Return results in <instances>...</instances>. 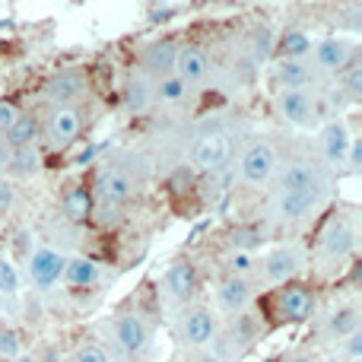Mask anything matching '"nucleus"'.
I'll list each match as a JSON object with an SVG mask.
<instances>
[{
    "mask_svg": "<svg viewBox=\"0 0 362 362\" xmlns=\"http://www.w3.org/2000/svg\"><path fill=\"white\" fill-rule=\"evenodd\" d=\"M102 223H115V219H118V206L115 204H102Z\"/></svg>",
    "mask_w": 362,
    "mask_h": 362,
    "instance_id": "a19ab883",
    "label": "nucleus"
},
{
    "mask_svg": "<svg viewBox=\"0 0 362 362\" xmlns=\"http://www.w3.org/2000/svg\"><path fill=\"white\" fill-rule=\"evenodd\" d=\"M274 315L286 325L308 321L315 315V293L305 283H283V289H276L274 296Z\"/></svg>",
    "mask_w": 362,
    "mask_h": 362,
    "instance_id": "f257e3e1",
    "label": "nucleus"
},
{
    "mask_svg": "<svg viewBox=\"0 0 362 362\" xmlns=\"http://www.w3.org/2000/svg\"><path fill=\"white\" fill-rule=\"evenodd\" d=\"M13 200H16V191H13V185H6V181H0V213H6L13 206Z\"/></svg>",
    "mask_w": 362,
    "mask_h": 362,
    "instance_id": "e433bc0d",
    "label": "nucleus"
},
{
    "mask_svg": "<svg viewBox=\"0 0 362 362\" xmlns=\"http://www.w3.org/2000/svg\"><path fill=\"white\" fill-rule=\"evenodd\" d=\"M276 83H280L283 89H302V93H305L315 83V70L308 67L305 61H289V57H283V61L276 64Z\"/></svg>",
    "mask_w": 362,
    "mask_h": 362,
    "instance_id": "6ab92c4d",
    "label": "nucleus"
},
{
    "mask_svg": "<svg viewBox=\"0 0 362 362\" xmlns=\"http://www.w3.org/2000/svg\"><path fill=\"white\" fill-rule=\"evenodd\" d=\"M169 185H172V191H175V194H181V191H187V185H191V172L178 169V172H175V175H172V181H169Z\"/></svg>",
    "mask_w": 362,
    "mask_h": 362,
    "instance_id": "4c0bfd02",
    "label": "nucleus"
},
{
    "mask_svg": "<svg viewBox=\"0 0 362 362\" xmlns=\"http://www.w3.org/2000/svg\"><path fill=\"white\" fill-rule=\"evenodd\" d=\"M86 93V76L80 70H61L45 83V99L51 105H74V99Z\"/></svg>",
    "mask_w": 362,
    "mask_h": 362,
    "instance_id": "0eeeda50",
    "label": "nucleus"
},
{
    "mask_svg": "<svg viewBox=\"0 0 362 362\" xmlns=\"http://www.w3.org/2000/svg\"><path fill=\"white\" fill-rule=\"evenodd\" d=\"M229 267H232V274L235 276H245V274L255 270V257H251L248 251H235V255L229 257Z\"/></svg>",
    "mask_w": 362,
    "mask_h": 362,
    "instance_id": "72a5a7b5",
    "label": "nucleus"
},
{
    "mask_svg": "<svg viewBox=\"0 0 362 362\" xmlns=\"http://www.w3.org/2000/svg\"><path fill=\"white\" fill-rule=\"evenodd\" d=\"M344 93L346 99H362V61L356 57L344 64Z\"/></svg>",
    "mask_w": 362,
    "mask_h": 362,
    "instance_id": "bb28decb",
    "label": "nucleus"
},
{
    "mask_svg": "<svg viewBox=\"0 0 362 362\" xmlns=\"http://www.w3.org/2000/svg\"><path fill=\"white\" fill-rule=\"evenodd\" d=\"M353 57V42L346 38H325L315 45V67L318 70H344V64Z\"/></svg>",
    "mask_w": 362,
    "mask_h": 362,
    "instance_id": "2eb2a0df",
    "label": "nucleus"
},
{
    "mask_svg": "<svg viewBox=\"0 0 362 362\" xmlns=\"http://www.w3.org/2000/svg\"><path fill=\"white\" fill-rule=\"evenodd\" d=\"M42 131H45V137H48V144L54 146V150H64V146H70L76 137H80L83 108L80 105H51Z\"/></svg>",
    "mask_w": 362,
    "mask_h": 362,
    "instance_id": "f03ea898",
    "label": "nucleus"
},
{
    "mask_svg": "<svg viewBox=\"0 0 362 362\" xmlns=\"http://www.w3.org/2000/svg\"><path fill=\"white\" fill-rule=\"evenodd\" d=\"M210 67H213L210 51L200 48V45H185V48H178V54H175V67H172V74L181 76L185 83H197L210 74Z\"/></svg>",
    "mask_w": 362,
    "mask_h": 362,
    "instance_id": "6e6552de",
    "label": "nucleus"
},
{
    "mask_svg": "<svg viewBox=\"0 0 362 362\" xmlns=\"http://www.w3.org/2000/svg\"><path fill=\"white\" fill-rule=\"evenodd\" d=\"M175 54H178V45L172 38H163V42H150L144 51H140V64H144L146 74L153 76H169L172 67H175Z\"/></svg>",
    "mask_w": 362,
    "mask_h": 362,
    "instance_id": "9d476101",
    "label": "nucleus"
},
{
    "mask_svg": "<svg viewBox=\"0 0 362 362\" xmlns=\"http://www.w3.org/2000/svg\"><path fill=\"white\" fill-rule=\"evenodd\" d=\"M74 362H108V356L99 346H80V350L74 353Z\"/></svg>",
    "mask_w": 362,
    "mask_h": 362,
    "instance_id": "c9c22d12",
    "label": "nucleus"
},
{
    "mask_svg": "<svg viewBox=\"0 0 362 362\" xmlns=\"http://www.w3.org/2000/svg\"><path fill=\"white\" fill-rule=\"evenodd\" d=\"M181 331H185V344L206 346L213 337H216V318L210 315V308H194V312H187Z\"/></svg>",
    "mask_w": 362,
    "mask_h": 362,
    "instance_id": "4468645a",
    "label": "nucleus"
},
{
    "mask_svg": "<svg viewBox=\"0 0 362 362\" xmlns=\"http://www.w3.org/2000/svg\"><path fill=\"white\" fill-rule=\"evenodd\" d=\"M156 95H159V99H165V102H178V99H185V95H187V83L181 80V76L169 74V76H163V80H159Z\"/></svg>",
    "mask_w": 362,
    "mask_h": 362,
    "instance_id": "c756f323",
    "label": "nucleus"
},
{
    "mask_svg": "<svg viewBox=\"0 0 362 362\" xmlns=\"http://www.w3.org/2000/svg\"><path fill=\"white\" fill-rule=\"evenodd\" d=\"M353 248H356V232H353V226L344 223V219L327 223V229L321 232V251H325L327 257H346Z\"/></svg>",
    "mask_w": 362,
    "mask_h": 362,
    "instance_id": "f8f14e48",
    "label": "nucleus"
},
{
    "mask_svg": "<svg viewBox=\"0 0 362 362\" xmlns=\"http://www.w3.org/2000/svg\"><path fill=\"white\" fill-rule=\"evenodd\" d=\"M64 216L70 219V223H86L89 216L95 213V197L89 187H70L67 194H64Z\"/></svg>",
    "mask_w": 362,
    "mask_h": 362,
    "instance_id": "412c9836",
    "label": "nucleus"
},
{
    "mask_svg": "<svg viewBox=\"0 0 362 362\" xmlns=\"http://www.w3.org/2000/svg\"><path fill=\"white\" fill-rule=\"evenodd\" d=\"M95 276H99V267H95V261H89V257H74V261L64 264V280L74 289L93 286Z\"/></svg>",
    "mask_w": 362,
    "mask_h": 362,
    "instance_id": "5701e85b",
    "label": "nucleus"
},
{
    "mask_svg": "<svg viewBox=\"0 0 362 362\" xmlns=\"http://www.w3.org/2000/svg\"><path fill=\"white\" fill-rule=\"evenodd\" d=\"M229 245L235 251H248L251 255V248L261 245V229H255V226H238V229L229 232Z\"/></svg>",
    "mask_w": 362,
    "mask_h": 362,
    "instance_id": "cd10ccee",
    "label": "nucleus"
},
{
    "mask_svg": "<svg viewBox=\"0 0 362 362\" xmlns=\"http://www.w3.org/2000/svg\"><path fill=\"white\" fill-rule=\"evenodd\" d=\"M229 153H232V140L226 131H206L204 137L194 144V165L204 172H219L226 163H229Z\"/></svg>",
    "mask_w": 362,
    "mask_h": 362,
    "instance_id": "7ed1b4c3",
    "label": "nucleus"
},
{
    "mask_svg": "<svg viewBox=\"0 0 362 362\" xmlns=\"http://www.w3.org/2000/svg\"><path fill=\"white\" fill-rule=\"evenodd\" d=\"M13 296V293H19V274H16V267H13L6 257H0V296Z\"/></svg>",
    "mask_w": 362,
    "mask_h": 362,
    "instance_id": "7c9ffc66",
    "label": "nucleus"
},
{
    "mask_svg": "<svg viewBox=\"0 0 362 362\" xmlns=\"http://www.w3.org/2000/svg\"><path fill=\"white\" fill-rule=\"evenodd\" d=\"M219 305L226 308V312H242L245 305L251 302V283L245 280V276H235V274H229L223 283H219Z\"/></svg>",
    "mask_w": 362,
    "mask_h": 362,
    "instance_id": "f3484780",
    "label": "nucleus"
},
{
    "mask_svg": "<svg viewBox=\"0 0 362 362\" xmlns=\"http://www.w3.org/2000/svg\"><path fill=\"white\" fill-rule=\"evenodd\" d=\"M276 112H280L289 124L305 127L315 121V99L308 93H302V89H283V93L276 95Z\"/></svg>",
    "mask_w": 362,
    "mask_h": 362,
    "instance_id": "1a4fd4ad",
    "label": "nucleus"
},
{
    "mask_svg": "<svg viewBox=\"0 0 362 362\" xmlns=\"http://www.w3.org/2000/svg\"><path fill=\"white\" fill-rule=\"evenodd\" d=\"M302 270V251L296 245H280L264 257V276L270 283H293V276Z\"/></svg>",
    "mask_w": 362,
    "mask_h": 362,
    "instance_id": "20e7f679",
    "label": "nucleus"
},
{
    "mask_svg": "<svg viewBox=\"0 0 362 362\" xmlns=\"http://www.w3.org/2000/svg\"><path fill=\"white\" fill-rule=\"evenodd\" d=\"M346 153H350V165H353V169H359V163H362V146H359V140H353Z\"/></svg>",
    "mask_w": 362,
    "mask_h": 362,
    "instance_id": "ea45409f",
    "label": "nucleus"
},
{
    "mask_svg": "<svg viewBox=\"0 0 362 362\" xmlns=\"http://www.w3.org/2000/svg\"><path fill=\"white\" fill-rule=\"evenodd\" d=\"M276 169V150L270 144H251L248 150H245L242 156V175L245 181H251V185H264L270 175H274Z\"/></svg>",
    "mask_w": 362,
    "mask_h": 362,
    "instance_id": "39448f33",
    "label": "nucleus"
},
{
    "mask_svg": "<svg viewBox=\"0 0 362 362\" xmlns=\"http://www.w3.org/2000/svg\"><path fill=\"white\" fill-rule=\"evenodd\" d=\"M6 169L13 172V175H32V172L42 165V156H38L35 146H19V150H10L6 153Z\"/></svg>",
    "mask_w": 362,
    "mask_h": 362,
    "instance_id": "393cba45",
    "label": "nucleus"
},
{
    "mask_svg": "<svg viewBox=\"0 0 362 362\" xmlns=\"http://www.w3.org/2000/svg\"><path fill=\"white\" fill-rule=\"evenodd\" d=\"M127 102L134 105V112H144V108L150 105V86H146L144 80H131V86H127Z\"/></svg>",
    "mask_w": 362,
    "mask_h": 362,
    "instance_id": "2f4dec72",
    "label": "nucleus"
},
{
    "mask_svg": "<svg viewBox=\"0 0 362 362\" xmlns=\"http://www.w3.org/2000/svg\"><path fill=\"white\" fill-rule=\"evenodd\" d=\"M115 334H118V344L124 346L127 353H140L146 346V337H150L146 321L140 318V315H121L118 325H115Z\"/></svg>",
    "mask_w": 362,
    "mask_h": 362,
    "instance_id": "dca6fc26",
    "label": "nucleus"
},
{
    "mask_svg": "<svg viewBox=\"0 0 362 362\" xmlns=\"http://www.w3.org/2000/svg\"><path fill=\"white\" fill-rule=\"evenodd\" d=\"M200 280H197V267H194L187 257H181L169 267V274H165V289H169L172 299L178 302H187L194 293H197Z\"/></svg>",
    "mask_w": 362,
    "mask_h": 362,
    "instance_id": "9b49d317",
    "label": "nucleus"
},
{
    "mask_svg": "<svg viewBox=\"0 0 362 362\" xmlns=\"http://www.w3.org/2000/svg\"><path fill=\"white\" fill-rule=\"evenodd\" d=\"M16 362H38V359H35V356H19Z\"/></svg>",
    "mask_w": 362,
    "mask_h": 362,
    "instance_id": "c03bdc74",
    "label": "nucleus"
},
{
    "mask_svg": "<svg viewBox=\"0 0 362 362\" xmlns=\"http://www.w3.org/2000/svg\"><path fill=\"white\" fill-rule=\"evenodd\" d=\"M0 362H13V359H4V356H0Z\"/></svg>",
    "mask_w": 362,
    "mask_h": 362,
    "instance_id": "49530a36",
    "label": "nucleus"
},
{
    "mask_svg": "<svg viewBox=\"0 0 362 362\" xmlns=\"http://www.w3.org/2000/svg\"><path fill=\"white\" fill-rule=\"evenodd\" d=\"M321 144H325L327 163H344V156H346V150H350L353 137H350V131H346L344 121H331V124L321 131Z\"/></svg>",
    "mask_w": 362,
    "mask_h": 362,
    "instance_id": "aec40b11",
    "label": "nucleus"
},
{
    "mask_svg": "<svg viewBox=\"0 0 362 362\" xmlns=\"http://www.w3.org/2000/svg\"><path fill=\"white\" fill-rule=\"evenodd\" d=\"M276 48H280L283 57H289V61H299L302 54H308V51H312V38H308L305 32H286V35L276 42Z\"/></svg>",
    "mask_w": 362,
    "mask_h": 362,
    "instance_id": "a878e982",
    "label": "nucleus"
},
{
    "mask_svg": "<svg viewBox=\"0 0 362 362\" xmlns=\"http://www.w3.org/2000/svg\"><path fill=\"white\" fill-rule=\"evenodd\" d=\"M95 153H99V150H95V146H89L86 153H80V156H76V163H80V165H83V163H89V159H93Z\"/></svg>",
    "mask_w": 362,
    "mask_h": 362,
    "instance_id": "79ce46f5",
    "label": "nucleus"
},
{
    "mask_svg": "<svg viewBox=\"0 0 362 362\" xmlns=\"http://www.w3.org/2000/svg\"><path fill=\"white\" fill-rule=\"evenodd\" d=\"M38 134H42V121H38L35 115H19L16 124L4 134V144L10 146V150H19V146H35Z\"/></svg>",
    "mask_w": 362,
    "mask_h": 362,
    "instance_id": "4be33fe9",
    "label": "nucleus"
},
{
    "mask_svg": "<svg viewBox=\"0 0 362 362\" xmlns=\"http://www.w3.org/2000/svg\"><path fill=\"white\" fill-rule=\"evenodd\" d=\"M19 353V334L10 331V327H0V356L13 359Z\"/></svg>",
    "mask_w": 362,
    "mask_h": 362,
    "instance_id": "473e14b6",
    "label": "nucleus"
},
{
    "mask_svg": "<svg viewBox=\"0 0 362 362\" xmlns=\"http://www.w3.org/2000/svg\"><path fill=\"white\" fill-rule=\"evenodd\" d=\"M346 350H350V356H359L362 353V331H353L350 337H346Z\"/></svg>",
    "mask_w": 362,
    "mask_h": 362,
    "instance_id": "58836bf2",
    "label": "nucleus"
},
{
    "mask_svg": "<svg viewBox=\"0 0 362 362\" xmlns=\"http://www.w3.org/2000/svg\"><path fill=\"white\" fill-rule=\"evenodd\" d=\"M0 312H4V296H0Z\"/></svg>",
    "mask_w": 362,
    "mask_h": 362,
    "instance_id": "a18cd8bd",
    "label": "nucleus"
},
{
    "mask_svg": "<svg viewBox=\"0 0 362 362\" xmlns=\"http://www.w3.org/2000/svg\"><path fill=\"white\" fill-rule=\"evenodd\" d=\"M283 362H315L312 356H293V359H283Z\"/></svg>",
    "mask_w": 362,
    "mask_h": 362,
    "instance_id": "37998d69",
    "label": "nucleus"
},
{
    "mask_svg": "<svg viewBox=\"0 0 362 362\" xmlns=\"http://www.w3.org/2000/svg\"><path fill=\"white\" fill-rule=\"evenodd\" d=\"M283 191H305V187H318V172L305 163H296L283 172V181H280Z\"/></svg>",
    "mask_w": 362,
    "mask_h": 362,
    "instance_id": "b1692460",
    "label": "nucleus"
},
{
    "mask_svg": "<svg viewBox=\"0 0 362 362\" xmlns=\"http://www.w3.org/2000/svg\"><path fill=\"white\" fill-rule=\"evenodd\" d=\"M321 200V187H305V191H283L276 200V210L283 219H302L318 206Z\"/></svg>",
    "mask_w": 362,
    "mask_h": 362,
    "instance_id": "ddd939ff",
    "label": "nucleus"
},
{
    "mask_svg": "<svg viewBox=\"0 0 362 362\" xmlns=\"http://www.w3.org/2000/svg\"><path fill=\"white\" fill-rule=\"evenodd\" d=\"M19 115H23V112H19V108L13 105V102H0V134L10 131V127L16 124Z\"/></svg>",
    "mask_w": 362,
    "mask_h": 362,
    "instance_id": "f704fd0d",
    "label": "nucleus"
},
{
    "mask_svg": "<svg viewBox=\"0 0 362 362\" xmlns=\"http://www.w3.org/2000/svg\"><path fill=\"white\" fill-rule=\"evenodd\" d=\"M331 331L337 334V337H350L353 331H359V312L356 308H340V312H334Z\"/></svg>",
    "mask_w": 362,
    "mask_h": 362,
    "instance_id": "c85d7f7f",
    "label": "nucleus"
},
{
    "mask_svg": "<svg viewBox=\"0 0 362 362\" xmlns=\"http://www.w3.org/2000/svg\"><path fill=\"white\" fill-rule=\"evenodd\" d=\"M95 187H99L102 204L121 206V204H127V200L134 197V181H131V175H124V172H105Z\"/></svg>",
    "mask_w": 362,
    "mask_h": 362,
    "instance_id": "a211bd4d",
    "label": "nucleus"
},
{
    "mask_svg": "<svg viewBox=\"0 0 362 362\" xmlns=\"http://www.w3.org/2000/svg\"><path fill=\"white\" fill-rule=\"evenodd\" d=\"M64 264H67V257L57 255L54 248L32 251V257H29V276H32V283H35L38 289L54 286V283L64 276Z\"/></svg>",
    "mask_w": 362,
    "mask_h": 362,
    "instance_id": "423d86ee",
    "label": "nucleus"
}]
</instances>
